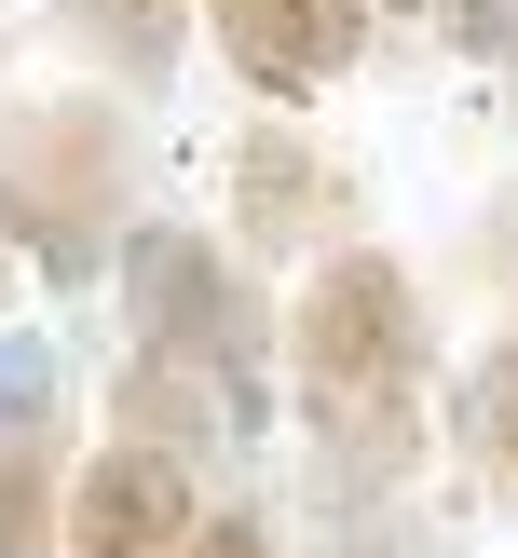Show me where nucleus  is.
Here are the masks:
<instances>
[{"mask_svg":"<svg viewBox=\"0 0 518 558\" xmlns=\"http://www.w3.org/2000/svg\"><path fill=\"white\" fill-rule=\"evenodd\" d=\"M287 381H300L314 450L341 463L354 490H396L409 477L436 354H423V300H409V272L382 259V245L314 259V287H300V314H287Z\"/></svg>","mask_w":518,"mask_h":558,"instance_id":"obj_1","label":"nucleus"},{"mask_svg":"<svg viewBox=\"0 0 518 558\" xmlns=\"http://www.w3.org/2000/svg\"><path fill=\"white\" fill-rule=\"evenodd\" d=\"M109 272H123V314H136L123 436H150V450L245 436L260 423V300H245V272L205 232H136Z\"/></svg>","mask_w":518,"mask_h":558,"instance_id":"obj_2","label":"nucleus"},{"mask_svg":"<svg viewBox=\"0 0 518 558\" xmlns=\"http://www.w3.org/2000/svg\"><path fill=\"white\" fill-rule=\"evenodd\" d=\"M109 232H123V123L96 96L14 109L0 123V245H27L55 287H82V272H109Z\"/></svg>","mask_w":518,"mask_h":558,"instance_id":"obj_3","label":"nucleus"},{"mask_svg":"<svg viewBox=\"0 0 518 558\" xmlns=\"http://www.w3.org/2000/svg\"><path fill=\"white\" fill-rule=\"evenodd\" d=\"M205 532V490H191V450H150V436H109L96 463L55 505V545L69 558H178Z\"/></svg>","mask_w":518,"mask_h":558,"instance_id":"obj_4","label":"nucleus"},{"mask_svg":"<svg viewBox=\"0 0 518 558\" xmlns=\"http://www.w3.org/2000/svg\"><path fill=\"white\" fill-rule=\"evenodd\" d=\"M205 27L260 96H327L369 54V0H205Z\"/></svg>","mask_w":518,"mask_h":558,"instance_id":"obj_5","label":"nucleus"},{"mask_svg":"<svg viewBox=\"0 0 518 558\" xmlns=\"http://www.w3.org/2000/svg\"><path fill=\"white\" fill-rule=\"evenodd\" d=\"M232 218H245V245H300L327 218V150L314 136H245L232 150Z\"/></svg>","mask_w":518,"mask_h":558,"instance_id":"obj_6","label":"nucleus"},{"mask_svg":"<svg viewBox=\"0 0 518 558\" xmlns=\"http://www.w3.org/2000/svg\"><path fill=\"white\" fill-rule=\"evenodd\" d=\"M450 450L491 505H518V341H491L478 368L450 381Z\"/></svg>","mask_w":518,"mask_h":558,"instance_id":"obj_7","label":"nucleus"},{"mask_svg":"<svg viewBox=\"0 0 518 558\" xmlns=\"http://www.w3.org/2000/svg\"><path fill=\"white\" fill-rule=\"evenodd\" d=\"M69 27L109 54V69H136V82H150V69H178V41H191V0H69Z\"/></svg>","mask_w":518,"mask_h":558,"instance_id":"obj_8","label":"nucleus"},{"mask_svg":"<svg viewBox=\"0 0 518 558\" xmlns=\"http://www.w3.org/2000/svg\"><path fill=\"white\" fill-rule=\"evenodd\" d=\"M55 396H69V368H55L41 327H0V436H41Z\"/></svg>","mask_w":518,"mask_h":558,"instance_id":"obj_9","label":"nucleus"},{"mask_svg":"<svg viewBox=\"0 0 518 558\" xmlns=\"http://www.w3.org/2000/svg\"><path fill=\"white\" fill-rule=\"evenodd\" d=\"M55 505H69V477H41V436H0V558L41 545Z\"/></svg>","mask_w":518,"mask_h":558,"instance_id":"obj_10","label":"nucleus"},{"mask_svg":"<svg viewBox=\"0 0 518 558\" xmlns=\"http://www.w3.org/2000/svg\"><path fill=\"white\" fill-rule=\"evenodd\" d=\"M450 14V41H478V54H518V0H436Z\"/></svg>","mask_w":518,"mask_h":558,"instance_id":"obj_11","label":"nucleus"},{"mask_svg":"<svg viewBox=\"0 0 518 558\" xmlns=\"http://www.w3.org/2000/svg\"><path fill=\"white\" fill-rule=\"evenodd\" d=\"M178 558H273V532H260V518H205Z\"/></svg>","mask_w":518,"mask_h":558,"instance_id":"obj_12","label":"nucleus"}]
</instances>
